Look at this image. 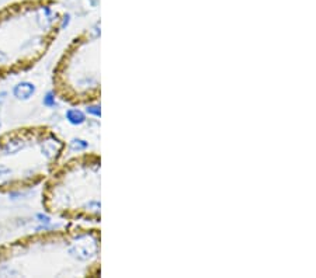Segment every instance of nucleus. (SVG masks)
I'll return each mask as SVG.
<instances>
[{"instance_id": "obj_2", "label": "nucleus", "mask_w": 316, "mask_h": 278, "mask_svg": "<svg viewBox=\"0 0 316 278\" xmlns=\"http://www.w3.org/2000/svg\"><path fill=\"white\" fill-rule=\"evenodd\" d=\"M66 20L61 0H13L0 7V80L41 62Z\"/></svg>"}, {"instance_id": "obj_4", "label": "nucleus", "mask_w": 316, "mask_h": 278, "mask_svg": "<svg viewBox=\"0 0 316 278\" xmlns=\"http://www.w3.org/2000/svg\"><path fill=\"white\" fill-rule=\"evenodd\" d=\"M42 208L72 222L101 221V156L82 152L61 162L42 183Z\"/></svg>"}, {"instance_id": "obj_3", "label": "nucleus", "mask_w": 316, "mask_h": 278, "mask_svg": "<svg viewBox=\"0 0 316 278\" xmlns=\"http://www.w3.org/2000/svg\"><path fill=\"white\" fill-rule=\"evenodd\" d=\"M66 141L45 124L0 133V194L24 193L42 184L65 158Z\"/></svg>"}, {"instance_id": "obj_1", "label": "nucleus", "mask_w": 316, "mask_h": 278, "mask_svg": "<svg viewBox=\"0 0 316 278\" xmlns=\"http://www.w3.org/2000/svg\"><path fill=\"white\" fill-rule=\"evenodd\" d=\"M101 274V233L91 226L40 230L0 244V277L84 278Z\"/></svg>"}, {"instance_id": "obj_5", "label": "nucleus", "mask_w": 316, "mask_h": 278, "mask_svg": "<svg viewBox=\"0 0 316 278\" xmlns=\"http://www.w3.org/2000/svg\"><path fill=\"white\" fill-rule=\"evenodd\" d=\"M52 90L69 105H90L101 98L100 28H86L72 38L52 70Z\"/></svg>"}]
</instances>
